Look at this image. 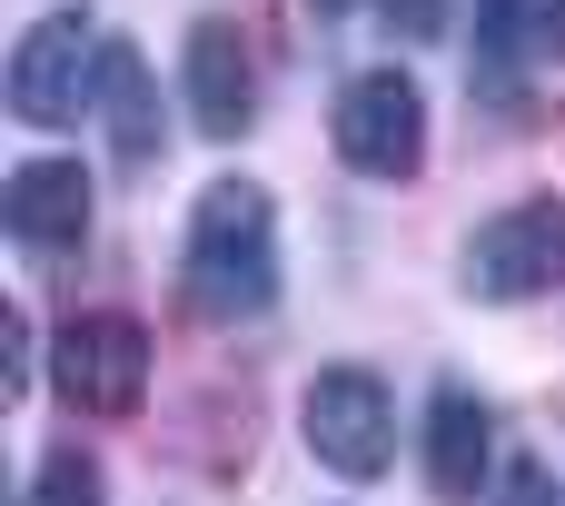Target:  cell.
<instances>
[{
	"instance_id": "1",
	"label": "cell",
	"mask_w": 565,
	"mask_h": 506,
	"mask_svg": "<svg viewBox=\"0 0 565 506\" xmlns=\"http://www.w3.org/2000/svg\"><path fill=\"white\" fill-rule=\"evenodd\" d=\"M179 268H189V308L199 318H258L278 298V209H268V189H248V179L199 189Z\"/></svg>"
},
{
	"instance_id": "3",
	"label": "cell",
	"mask_w": 565,
	"mask_h": 506,
	"mask_svg": "<svg viewBox=\"0 0 565 506\" xmlns=\"http://www.w3.org/2000/svg\"><path fill=\"white\" fill-rule=\"evenodd\" d=\"M99 30L79 20V10H50V20H30L20 30V60H10V109L30 119V129H70L79 109H89V89H99Z\"/></svg>"
},
{
	"instance_id": "8",
	"label": "cell",
	"mask_w": 565,
	"mask_h": 506,
	"mask_svg": "<svg viewBox=\"0 0 565 506\" xmlns=\"http://www.w3.org/2000/svg\"><path fill=\"white\" fill-rule=\"evenodd\" d=\"M0 219L20 249H79L89 239V169L79 159H20L0 189Z\"/></svg>"
},
{
	"instance_id": "7",
	"label": "cell",
	"mask_w": 565,
	"mask_h": 506,
	"mask_svg": "<svg viewBox=\"0 0 565 506\" xmlns=\"http://www.w3.org/2000/svg\"><path fill=\"white\" fill-rule=\"evenodd\" d=\"M179 89H189V119H199L209 139H238V129L258 119V70H248V40H238V20H199V30H189Z\"/></svg>"
},
{
	"instance_id": "5",
	"label": "cell",
	"mask_w": 565,
	"mask_h": 506,
	"mask_svg": "<svg viewBox=\"0 0 565 506\" xmlns=\"http://www.w3.org/2000/svg\"><path fill=\"white\" fill-rule=\"evenodd\" d=\"M467 288L477 298H546L565 288V199H516L467 239Z\"/></svg>"
},
{
	"instance_id": "2",
	"label": "cell",
	"mask_w": 565,
	"mask_h": 506,
	"mask_svg": "<svg viewBox=\"0 0 565 506\" xmlns=\"http://www.w3.org/2000/svg\"><path fill=\"white\" fill-rule=\"evenodd\" d=\"M298 428H308L318 467H338L348 487L387 477V457H397V398H387L377 368H328V378H308Z\"/></svg>"
},
{
	"instance_id": "4",
	"label": "cell",
	"mask_w": 565,
	"mask_h": 506,
	"mask_svg": "<svg viewBox=\"0 0 565 506\" xmlns=\"http://www.w3.org/2000/svg\"><path fill=\"white\" fill-rule=\"evenodd\" d=\"M338 159L367 169V179H407L427 159V89L387 60V70H358L338 89Z\"/></svg>"
},
{
	"instance_id": "12",
	"label": "cell",
	"mask_w": 565,
	"mask_h": 506,
	"mask_svg": "<svg viewBox=\"0 0 565 506\" xmlns=\"http://www.w3.org/2000/svg\"><path fill=\"white\" fill-rule=\"evenodd\" d=\"M30 506H99V457L89 447H50L30 467Z\"/></svg>"
},
{
	"instance_id": "14",
	"label": "cell",
	"mask_w": 565,
	"mask_h": 506,
	"mask_svg": "<svg viewBox=\"0 0 565 506\" xmlns=\"http://www.w3.org/2000/svg\"><path fill=\"white\" fill-rule=\"evenodd\" d=\"M377 10H387L397 40H437V20H447V0H377Z\"/></svg>"
},
{
	"instance_id": "13",
	"label": "cell",
	"mask_w": 565,
	"mask_h": 506,
	"mask_svg": "<svg viewBox=\"0 0 565 506\" xmlns=\"http://www.w3.org/2000/svg\"><path fill=\"white\" fill-rule=\"evenodd\" d=\"M497 506H565L556 467H536V457H516V467H507V487H497Z\"/></svg>"
},
{
	"instance_id": "9",
	"label": "cell",
	"mask_w": 565,
	"mask_h": 506,
	"mask_svg": "<svg viewBox=\"0 0 565 506\" xmlns=\"http://www.w3.org/2000/svg\"><path fill=\"white\" fill-rule=\"evenodd\" d=\"M487 447H497L487 398L437 388V408H427V487H437L447 506H467V497H477V477H487Z\"/></svg>"
},
{
	"instance_id": "15",
	"label": "cell",
	"mask_w": 565,
	"mask_h": 506,
	"mask_svg": "<svg viewBox=\"0 0 565 506\" xmlns=\"http://www.w3.org/2000/svg\"><path fill=\"white\" fill-rule=\"evenodd\" d=\"M318 10H358V0H318Z\"/></svg>"
},
{
	"instance_id": "6",
	"label": "cell",
	"mask_w": 565,
	"mask_h": 506,
	"mask_svg": "<svg viewBox=\"0 0 565 506\" xmlns=\"http://www.w3.org/2000/svg\"><path fill=\"white\" fill-rule=\"evenodd\" d=\"M60 398L79 408V418H129L139 398H149V328L139 318H119V308H99V318H70L60 328Z\"/></svg>"
},
{
	"instance_id": "11",
	"label": "cell",
	"mask_w": 565,
	"mask_h": 506,
	"mask_svg": "<svg viewBox=\"0 0 565 506\" xmlns=\"http://www.w3.org/2000/svg\"><path fill=\"white\" fill-rule=\"evenodd\" d=\"M556 30H565V0H477L487 60H536V50H556Z\"/></svg>"
},
{
	"instance_id": "10",
	"label": "cell",
	"mask_w": 565,
	"mask_h": 506,
	"mask_svg": "<svg viewBox=\"0 0 565 506\" xmlns=\"http://www.w3.org/2000/svg\"><path fill=\"white\" fill-rule=\"evenodd\" d=\"M99 109H109L119 159H129V169H149V159H159V89H149V60H139L129 40H109V50H99Z\"/></svg>"
}]
</instances>
